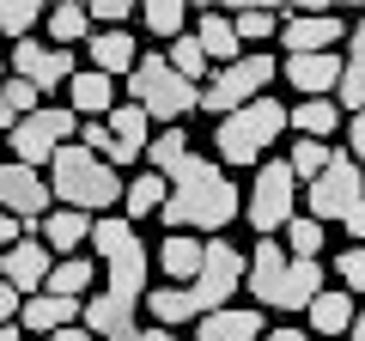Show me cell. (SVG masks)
I'll list each match as a JSON object with an SVG mask.
<instances>
[{
	"label": "cell",
	"instance_id": "1",
	"mask_svg": "<svg viewBox=\"0 0 365 341\" xmlns=\"http://www.w3.org/2000/svg\"><path fill=\"white\" fill-rule=\"evenodd\" d=\"M146 170L165 177V208H158V220H165L170 232L220 238L225 225L244 213V189L225 177V165H213L207 153H195L182 128H158L153 141H146Z\"/></svg>",
	"mask_w": 365,
	"mask_h": 341
},
{
	"label": "cell",
	"instance_id": "2",
	"mask_svg": "<svg viewBox=\"0 0 365 341\" xmlns=\"http://www.w3.org/2000/svg\"><path fill=\"white\" fill-rule=\"evenodd\" d=\"M91 250H98V263H104V292H91L79 305V329L98 341H116L140 323V305H146V287H153V250L140 244L122 213H98L91 220Z\"/></svg>",
	"mask_w": 365,
	"mask_h": 341
},
{
	"label": "cell",
	"instance_id": "3",
	"mask_svg": "<svg viewBox=\"0 0 365 341\" xmlns=\"http://www.w3.org/2000/svg\"><path fill=\"white\" fill-rule=\"evenodd\" d=\"M323 287V263H299L274 238H256V250L244 256V292H256V311H304Z\"/></svg>",
	"mask_w": 365,
	"mask_h": 341
},
{
	"label": "cell",
	"instance_id": "4",
	"mask_svg": "<svg viewBox=\"0 0 365 341\" xmlns=\"http://www.w3.org/2000/svg\"><path fill=\"white\" fill-rule=\"evenodd\" d=\"M49 195L55 208H73V213H110L122 201V170H110L98 153H86L79 146V134L61 146V153L49 158Z\"/></svg>",
	"mask_w": 365,
	"mask_h": 341
},
{
	"label": "cell",
	"instance_id": "5",
	"mask_svg": "<svg viewBox=\"0 0 365 341\" xmlns=\"http://www.w3.org/2000/svg\"><path fill=\"white\" fill-rule=\"evenodd\" d=\"M280 134H287V104H280V98H256V104L220 116V128H213V153H220V165L256 170L262 158H268V146H280Z\"/></svg>",
	"mask_w": 365,
	"mask_h": 341
},
{
	"label": "cell",
	"instance_id": "6",
	"mask_svg": "<svg viewBox=\"0 0 365 341\" xmlns=\"http://www.w3.org/2000/svg\"><path fill=\"white\" fill-rule=\"evenodd\" d=\"M128 104H140L146 122H158V128H182V116L201 104V86L170 73L165 49H140V61L128 73Z\"/></svg>",
	"mask_w": 365,
	"mask_h": 341
},
{
	"label": "cell",
	"instance_id": "7",
	"mask_svg": "<svg viewBox=\"0 0 365 341\" xmlns=\"http://www.w3.org/2000/svg\"><path fill=\"white\" fill-rule=\"evenodd\" d=\"M274 73H280V61H274L268 49H244L237 61L213 67V79L201 86V104H195V110H207V116H232V110L256 104V98L268 92Z\"/></svg>",
	"mask_w": 365,
	"mask_h": 341
},
{
	"label": "cell",
	"instance_id": "8",
	"mask_svg": "<svg viewBox=\"0 0 365 341\" xmlns=\"http://www.w3.org/2000/svg\"><path fill=\"white\" fill-rule=\"evenodd\" d=\"M73 134H79V116H73L67 104H37L31 116H19V122H13V165L49 170V158L61 153Z\"/></svg>",
	"mask_w": 365,
	"mask_h": 341
},
{
	"label": "cell",
	"instance_id": "9",
	"mask_svg": "<svg viewBox=\"0 0 365 341\" xmlns=\"http://www.w3.org/2000/svg\"><path fill=\"white\" fill-rule=\"evenodd\" d=\"M292 208H299V177L287 170V158H262V165H256V189H250V201H244L250 232L274 238L280 225L292 220Z\"/></svg>",
	"mask_w": 365,
	"mask_h": 341
},
{
	"label": "cell",
	"instance_id": "10",
	"mask_svg": "<svg viewBox=\"0 0 365 341\" xmlns=\"http://www.w3.org/2000/svg\"><path fill=\"white\" fill-rule=\"evenodd\" d=\"M359 177H365V170L347 158V146H335L329 165L304 183V213H311L317 225H323V220H347V213L359 208Z\"/></svg>",
	"mask_w": 365,
	"mask_h": 341
},
{
	"label": "cell",
	"instance_id": "11",
	"mask_svg": "<svg viewBox=\"0 0 365 341\" xmlns=\"http://www.w3.org/2000/svg\"><path fill=\"white\" fill-rule=\"evenodd\" d=\"M49 208H55L49 177L6 158V165H0V213H13V220L25 225V238H37V225H43V213H49Z\"/></svg>",
	"mask_w": 365,
	"mask_h": 341
},
{
	"label": "cell",
	"instance_id": "12",
	"mask_svg": "<svg viewBox=\"0 0 365 341\" xmlns=\"http://www.w3.org/2000/svg\"><path fill=\"white\" fill-rule=\"evenodd\" d=\"M6 73L25 79L31 92L43 98V92H61L79 67H73V49H55V43H43V37H25V43H13V61H6Z\"/></svg>",
	"mask_w": 365,
	"mask_h": 341
},
{
	"label": "cell",
	"instance_id": "13",
	"mask_svg": "<svg viewBox=\"0 0 365 341\" xmlns=\"http://www.w3.org/2000/svg\"><path fill=\"white\" fill-rule=\"evenodd\" d=\"M347 37V19L335 13H280V49L287 55H329Z\"/></svg>",
	"mask_w": 365,
	"mask_h": 341
},
{
	"label": "cell",
	"instance_id": "14",
	"mask_svg": "<svg viewBox=\"0 0 365 341\" xmlns=\"http://www.w3.org/2000/svg\"><path fill=\"white\" fill-rule=\"evenodd\" d=\"M104 134H110V158H104V165H110V170H122V165H134V158H146L153 122H146V110H140V104H128V98H122V104L104 116Z\"/></svg>",
	"mask_w": 365,
	"mask_h": 341
},
{
	"label": "cell",
	"instance_id": "15",
	"mask_svg": "<svg viewBox=\"0 0 365 341\" xmlns=\"http://www.w3.org/2000/svg\"><path fill=\"white\" fill-rule=\"evenodd\" d=\"M49 268H55V256H49V244L43 238H19L6 256H0V280L19 292V299H31V292H43V280H49Z\"/></svg>",
	"mask_w": 365,
	"mask_h": 341
},
{
	"label": "cell",
	"instance_id": "16",
	"mask_svg": "<svg viewBox=\"0 0 365 341\" xmlns=\"http://www.w3.org/2000/svg\"><path fill=\"white\" fill-rule=\"evenodd\" d=\"M280 73H287V86H292L299 98H335L341 49H329V55H287V61H280Z\"/></svg>",
	"mask_w": 365,
	"mask_h": 341
},
{
	"label": "cell",
	"instance_id": "17",
	"mask_svg": "<svg viewBox=\"0 0 365 341\" xmlns=\"http://www.w3.org/2000/svg\"><path fill=\"white\" fill-rule=\"evenodd\" d=\"M116 79L110 73H91V67H79L73 79H67V110H73L79 122H104L110 110H116Z\"/></svg>",
	"mask_w": 365,
	"mask_h": 341
},
{
	"label": "cell",
	"instance_id": "18",
	"mask_svg": "<svg viewBox=\"0 0 365 341\" xmlns=\"http://www.w3.org/2000/svg\"><path fill=\"white\" fill-rule=\"evenodd\" d=\"M201 263H207V238H195V232H170L158 244V275H165V287H189L201 275Z\"/></svg>",
	"mask_w": 365,
	"mask_h": 341
},
{
	"label": "cell",
	"instance_id": "19",
	"mask_svg": "<svg viewBox=\"0 0 365 341\" xmlns=\"http://www.w3.org/2000/svg\"><path fill=\"white\" fill-rule=\"evenodd\" d=\"M86 55H91V73L128 79L134 61H140V43H134V31H91V37H86Z\"/></svg>",
	"mask_w": 365,
	"mask_h": 341
},
{
	"label": "cell",
	"instance_id": "20",
	"mask_svg": "<svg viewBox=\"0 0 365 341\" xmlns=\"http://www.w3.org/2000/svg\"><path fill=\"white\" fill-rule=\"evenodd\" d=\"M268 323H262L256 305H225V311H207L195 323V341H262Z\"/></svg>",
	"mask_w": 365,
	"mask_h": 341
},
{
	"label": "cell",
	"instance_id": "21",
	"mask_svg": "<svg viewBox=\"0 0 365 341\" xmlns=\"http://www.w3.org/2000/svg\"><path fill=\"white\" fill-rule=\"evenodd\" d=\"M67 323H79V299H55V292H31L25 305H19V329L25 335H55V329H67Z\"/></svg>",
	"mask_w": 365,
	"mask_h": 341
},
{
	"label": "cell",
	"instance_id": "22",
	"mask_svg": "<svg viewBox=\"0 0 365 341\" xmlns=\"http://www.w3.org/2000/svg\"><path fill=\"white\" fill-rule=\"evenodd\" d=\"M189 25H195L189 37L201 43V55H207L213 67H225V61H237V55H244V43H237V31H232V13H207V6H201Z\"/></svg>",
	"mask_w": 365,
	"mask_h": 341
},
{
	"label": "cell",
	"instance_id": "23",
	"mask_svg": "<svg viewBox=\"0 0 365 341\" xmlns=\"http://www.w3.org/2000/svg\"><path fill=\"white\" fill-rule=\"evenodd\" d=\"M37 238L49 244V256H79V244L91 238V213H73V208H49L37 225Z\"/></svg>",
	"mask_w": 365,
	"mask_h": 341
},
{
	"label": "cell",
	"instance_id": "24",
	"mask_svg": "<svg viewBox=\"0 0 365 341\" xmlns=\"http://www.w3.org/2000/svg\"><path fill=\"white\" fill-rule=\"evenodd\" d=\"M91 287H98V263L91 256H55L49 280H43V292H55V299H91Z\"/></svg>",
	"mask_w": 365,
	"mask_h": 341
},
{
	"label": "cell",
	"instance_id": "25",
	"mask_svg": "<svg viewBox=\"0 0 365 341\" xmlns=\"http://www.w3.org/2000/svg\"><path fill=\"white\" fill-rule=\"evenodd\" d=\"M304 323H311V335L317 341H335V335H347V323H353V292H317L311 305H304Z\"/></svg>",
	"mask_w": 365,
	"mask_h": 341
},
{
	"label": "cell",
	"instance_id": "26",
	"mask_svg": "<svg viewBox=\"0 0 365 341\" xmlns=\"http://www.w3.org/2000/svg\"><path fill=\"white\" fill-rule=\"evenodd\" d=\"M43 31H49L43 43H55V49H86L91 13H86V6H73V0H61V6H49V13H43Z\"/></svg>",
	"mask_w": 365,
	"mask_h": 341
},
{
	"label": "cell",
	"instance_id": "27",
	"mask_svg": "<svg viewBox=\"0 0 365 341\" xmlns=\"http://www.w3.org/2000/svg\"><path fill=\"white\" fill-rule=\"evenodd\" d=\"M287 128H292V134H304V141H335L341 110L329 104V98H299V104L287 110Z\"/></svg>",
	"mask_w": 365,
	"mask_h": 341
},
{
	"label": "cell",
	"instance_id": "28",
	"mask_svg": "<svg viewBox=\"0 0 365 341\" xmlns=\"http://www.w3.org/2000/svg\"><path fill=\"white\" fill-rule=\"evenodd\" d=\"M165 208V177H153V170H140L134 183H122V220H153V213Z\"/></svg>",
	"mask_w": 365,
	"mask_h": 341
},
{
	"label": "cell",
	"instance_id": "29",
	"mask_svg": "<svg viewBox=\"0 0 365 341\" xmlns=\"http://www.w3.org/2000/svg\"><path fill=\"white\" fill-rule=\"evenodd\" d=\"M140 19H146V31H153L158 43H177L182 31H189V6H182V0H146Z\"/></svg>",
	"mask_w": 365,
	"mask_h": 341
},
{
	"label": "cell",
	"instance_id": "30",
	"mask_svg": "<svg viewBox=\"0 0 365 341\" xmlns=\"http://www.w3.org/2000/svg\"><path fill=\"white\" fill-rule=\"evenodd\" d=\"M165 61H170V73L177 79H189V86H207V55H201V43L182 31L177 43H165Z\"/></svg>",
	"mask_w": 365,
	"mask_h": 341
},
{
	"label": "cell",
	"instance_id": "31",
	"mask_svg": "<svg viewBox=\"0 0 365 341\" xmlns=\"http://www.w3.org/2000/svg\"><path fill=\"white\" fill-rule=\"evenodd\" d=\"M280 232H287V244H280L287 256H299V263H317V250H323V225H317L311 213H292Z\"/></svg>",
	"mask_w": 365,
	"mask_h": 341
},
{
	"label": "cell",
	"instance_id": "32",
	"mask_svg": "<svg viewBox=\"0 0 365 341\" xmlns=\"http://www.w3.org/2000/svg\"><path fill=\"white\" fill-rule=\"evenodd\" d=\"M37 25H43V6H37V0H0V37L25 43Z\"/></svg>",
	"mask_w": 365,
	"mask_h": 341
},
{
	"label": "cell",
	"instance_id": "33",
	"mask_svg": "<svg viewBox=\"0 0 365 341\" xmlns=\"http://www.w3.org/2000/svg\"><path fill=\"white\" fill-rule=\"evenodd\" d=\"M329 153H335V146H329V141H304V134H299V141L287 146V170H292V177H304V183H311L317 170L329 165Z\"/></svg>",
	"mask_w": 365,
	"mask_h": 341
},
{
	"label": "cell",
	"instance_id": "34",
	"mask_svg": "<svg viewBox=\"0 0 365 341\" xmlns=\"http://www.w3.org/2000/svg\"><path fill=\"white\" fill-rule=\"evenodd\" d=\"M232 31H237V43H268V37H280V13H262V6H244V13H232Z\"/></svg>",
	"mask_w": 365,
	"mask_h": 341
},
{
	"label": "cell",
	"instance_id": "35",
	"mask_svg": "<svg viewBox=\"0 0 365 341\" xmlns=\"http://www.w3.org/2000/svg\"><path fill=\"white\" fill-rule=\"evenodd\" d=\"M86 13H91V31H122L134 19V6H128V0H91Z\"/></svg>",
	"mask_w": 365,
	"mask_h": 341
},
{
	"label": "cell",
	"instance_id": "36",
	"mask_svg": "<svg viewBox=\"0 0 365 341\" xmlns=\"http://www.w3.org/2000/svg\"><path fill=\"white\" fill-rule=\"evenodd\" d=\"M335 275L347 280V292H365V244H347L335 256Z\"/></svg>",
	"mask_w": 365,
	"mask_h": 341
},
{
	"label": "cell",
	"instance_id": "37",
	"mask_svg": "<svg viewBox=\"0 0 365 341\" xmlns=\"http://www.w3.org/2000/svg\"><path fill=\"white\" fill-rule=\"evenodd\" d=\"M0 92H6V98H13V110H19V116H31V110H37V104H43V98H37V92H31V86H25V79H13V73H6V79H0Z\"/></svg>",
	"mask_w": 365,
	"mask_h": 341
},
{
	"label": "cell",
	"instance_id": "38",
	"mask_svg": "<svg viewBox=\"0 0 365 341\" xmlns=\"http://www.w3.org/2000/svg\"><path fill=\"white\" fill-rule=\"evenodd\" d=\"M347 158L365 170V110H359V116H347Z\"/></svg>",
	"mask_w": 365,
	"mask_h": 341
},
{
	"label": "cell",
	"instance_id": "39",
	"mask_svg": "<svg viewBox=\"0 0 365 341\" xmlns=\"http://www.w3.org/2000/svg\"><path fill=\"white\" fill-rule=\"evenodd\" d=\"M116 341H177V329H158V323H134L128 335H116Z\"/></svg>",
	"mask_w": 365,
	"mask_h": 341
},
{
	"label": "cell",
	"instance_id": "40",
	"mask_svg": "<svg viewBox=\"0 0 365 341\" xmlns=\"http://www.w3.org/2000/svg\"><path fill=\"white\" fill-rule=\"evenodd\" d=\"M19 305H25V299H19V292L6 287V280H0V329H6V323H19Z\"/></svg>",
	"mask_w": 365,
	"mask_h": 341
},
{
	"label": "cell",
	"instance_id": "41",
	"mask_svg": "<svg viewBox=\"0 0 365 341\" xmlns=\"http://www.w3.org/2000/svg\"><path fill=\"white\" fill-rule=\"evenodd\" d=\"M19 238H25V225H19L13 213H0V256H6V250H13Z\"/></svg>",
	"mask_w": 365,
	"mask_h": 341
},
{
	"label": "cell",
	"instance_id": "42",
	"mask_svg": "<svg viewBox=\"0 0 365 341\" xmlns=\"http://www.w3.org/2000/svg\"><path fill=\"white\" fill-rule=\"evenodd\" d=\"M341 225H347V238H353V244H365V208H353Z\"/></svg>",
	"mask_w": 365,
	"mask_h": 341
},
{
	"label": "cell",
	"instance_id": "43",
	"mask_svg": "<svg viewBox=\"0 0 365 341\" xmlns=\"http://www.w3.org/2000/svg\"><path fill=\"white\" fill-rule=\"evenodd\" d=\"M43 341H98V335H86L79 323H67V329H55V335H43Z\"/></svg>",
	"mask_w": 365,
	"mask_h": 341
},
{
	"label": "cell",
	"instance_id": "44",
	"mask_svg": "<svg viewBox=\"0 0 365 341\" xmlns=\"http://www.w3.org/2000/svg\"><path fill=\"white\" fill-rule=\"evenodd\" d=\"M262 341H317V335H304V329H268Z\"/></svg>",
	"mask_w": 365,
	"mask_h": 341
},
{
	"label": "cell",
	"instance_id": "45",
	"mask_svg": "<svg viewBox=\"0 0 365 341\" xmlns=\"http://www.w3.org/2000/svg\"><path fill=\"white\" fill-rule=\"evenodd\" d=\"M13 122H19V110H13V98H6V92H0V128H6V134H13Z\"/></svg>",
	"mask_w": 365,
	"mask_h": 341
},
{
	"label": "cell",
	"instance_id": "46",
	"mask_svg": "<svg viewBox=\"0 0 365 341\" xmlns=\"http://www.w3.org/2000/svg\"><path fill=\"white\" fill-rule=\"evenodd\" d=\"M347 341H365V305L353 311V323H347Z\"/></svg>",
	"mask_w": 365,
	"mask_h": 341
},
{
	"label": "cell",
	"instance_id": "47",
	"mask_svg": "<svg viewBox=\"0 0 365 341\" xmlns=\"http://www.w3.org/2000/svg\"><path fill=\"white\" fill-rule=\"evenodd\" d=\"M0 341H25V329H19V323H6V329H0Z\"/></svg>",
	"mask_w": 365,
	"mask_h": 341
},
{
	"label": "cell",
	"instance_id": "48",
	"mask_svg": "<svg viewBox=\"0 0 365 341\" xmlns=\"http://www.w3.org/2000/svg\"><path fill=\"white\" fill-rule=\"evenodd\" d=\"M353 31H359V37H365V13H359V19H353Z\"/></svg>",
	"mask_w": 365,
	"mask_h": 341
},
{
	"label": "cell",
	"instance_id": "49",
	"mask_svg": "<svg viewBox=\"0 0 365 341\" xmlns=\"http://www.w3.org/2000/svg\"><path fill=\"white\" fill-rule=\"evenodd\" d=\"M0 79H6V49H0Z\"/></svg>",
	"mask_w": 365,
	"mask_h": 341
},
{
	"label": "cell",
	"instance_id": "50",
	"mask_svg": "<svg viewBox=\"0 0 365 341\" xmlns=\"http://www.w3.org/2000/svg\"><path fill=\"white\" fill-rule=\"evenodd\" d=\"M359 208H365V177H359Z\"/></svg>",
	"mask_w": 365,
	"mask_h": 341
},
{
	"label": "cell",
	"instance_id": "51",
	"mask_svg": "<svg viewBox=\"0 0 365 341\" xmlns=\"http://www.w3.org/2000/svg\"><path fill=\"white\" fill-rule=\"evenodd\" d=\"M0 165H6V158H0Z\"/></svg>",
	"mask_w": 365,
	"mask_h": 341
}]
</instances>
